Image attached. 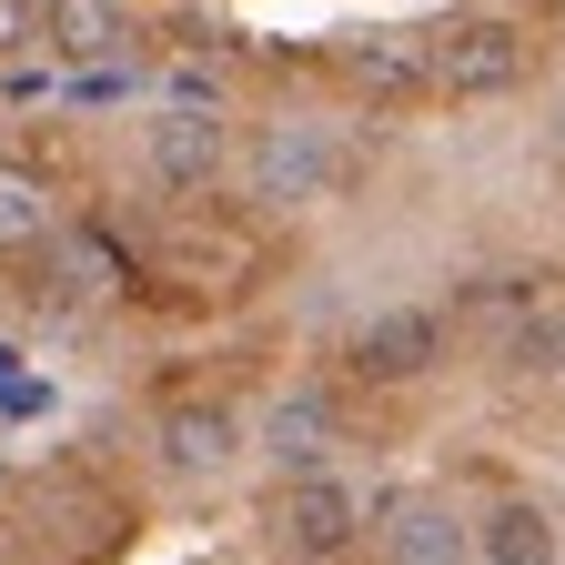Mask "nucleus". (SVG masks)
<instances>
[{
  "label": "nucleus",
  "instance_id": "obj_1",
  "mask_svg": "<svg viewBox=\"0 0 565 565\" xmlns=\"http://www.w3.org/2000/svg\"><path fill=\"white\" fill-rule=\"evenodd\" d=\"M343 141L323 131V121H263L253 141H243V162H233V182H243V202H263V212H323L333 192H343Z\"/></svg>",
  "mask_w": 565,
  "mask_h": 565
},
{
  "label": "nucleus",
  "instance_id": "obj_2",
  "mask_svg": "<svg viewBox=\"0 0 565 565\" xmlns=\"http://www.w3.org/2000/svg\"><path fill=\"white\" fill-rule=\"evenodd\" d=\"M374 505L364 484H353L343 465H313V475H282V505H273V545L282 565H343L353 545H364Z\"/></svg>",
  "mask_w": 565,
  "mask_h": 565
},
{
  "label": "nucleus",
  "instance_id": "obj_3",
  "mask_svg": "<svg viewBox=\"0 0 565 565\" xmlns=\"http://www.w3.org/2000/svg\"><path fill=\"white\" fill-rule=\"evenodd\" d=\"M525 21L505 11H455L445 31H424V71H435V92L445 102H494V92H515L525 82Z\"/></svg>",
  "mask_w": 565,
  "mask_h": 565
},
{
  "label": "nucleus",
  "instance_id": "obj_4",
  "mask_svg": "<svg viewBox=\"0 0 565 565\" xmlns=\"http://www.w3.org/2000/svg\"><path fill=\"white\" fill-rule=\"evenodd\" d=\"M243 141H233V111H192V102H152L141 111V172L162 192H212L233 182Z\"/></svg>",
  "mask_w": 565,
  "mask_h": 565
},
{
  "label": "nucleus",
  "instance_id": "obj_5",
  "mask_svg": "<svg viewBox=\"0 0 565 565\" xmlns=\"http://www.w3.org/2000/svg\"><path fill=\"white\" fill-rule=\"evenodd\" d=\"M152 465L172 475V484H233L243 465H253V414H233V404H162L152 414Z\"/></svg>",
  "mask_w": 565,
  "mask_h": 565
},
{
  "label": "nucleus",
  "instance_id": "obj_6",
  "mask_svg": "<svg viewBox=\"0 0 565 565\" xmlns=\"http://www.w3.org/2000/svg\"><path fill=\"white\" fill-rule=\"evenodd\" d=\"M343 364L364 374V384H424V374L445 364V313L435 303H384V313L353 323Z\"/></svg>",
  "mask_w": 565,
  "mask_h": 565
},
{
  "label": "nucleus",
  "instance_id": "obj_7",
  "mask_svg": "<svg viewBox=\"0 0 565 565\" xmlns=\"http://www.w3.org/2000/svg\"><path fill=\"white\" fill-rule=\"evenodd\" d=\"M333 445H343V424H333V394H313V384H294V394H273L263 414H253V465L282 484V475H313V465H333Z\"/></svg>",
  "mask_w": 565,
  "mask_h": 565
},
{
  "label": "nucleus",
  "instance_id": "obj_8",
  "mask_svg": "<svg viewBox=\"0 0 565 565\" xmlns=\"http://www.w3.org/2000/svg\"><path fill=\"white\" fill-rule=\"evenodd\" d=\"M384 565H475V505H455V494H394L384 505Z\"/></svg>",
  "mask_w": 565,
  "mask_h": 565
},
{
  "label": "nucleus",
  "instance_id": "obj_9",
  "mask_svg": "<svg viewBox=\"0 0 565 565\" xmlns=\"http://www.w3.org/2000/svg\"><path fill=\"white\" fill-rule=\"evenodd\" d=\"M475 565H565V515L545 494H484L475 505Z\"/></svg>",
  "mask_w": 565,
  "mask_h": 565
},
{
  "label": "nucleus",
  "instance_id": "obj_10",
  "mask_svg": "<svg viewBox=\"0 0 565 565\" xmlns=\"http://www.w3.org/2000/svg\"><path fill=\"white\" fill-rule=\"evenodd\" d=\"M333 71L364 102H424V92H435V71H424V31H343Z\"/></svg>",
  "mask_w": 565,
  "mask_h": 565
},
{
  "label": "nucleus",
  "instance_id": "obj_11",
  "mask_svg": "<svg viewBox=\"0 0 565 565\" xmlns=\"http://www.w3.org/2000/svg\"><path fill=\"white\" fill-rule=\"evenodd\" d=\"M41 51L71 71H102L131 51V0H41Z\"/></svg>",
  "mask_w": 565,
  "mask_h": 565
},
{
  "label": "nucleus",
  "instance_id": "obj_12",
  "mask_svg": "<svg viewBox=\"0 0 565 565\" xmlns=\"http://www.w3.org/2000/svg\"><path fill=\"white\" fill-rule=\"evenodd\" d=\"M41 243H61V202H51V182L21 172V162H0V253H41Z\"/></svg>",
  "mask_w": 565,
  "mask_h": 565
},
{
  "label": "nucleus",
  "instance_id": "obj_13",
  "mask_svg": "<svg viewBox=\"0 0 565 565\" xmlns=\"http://www.w3.org/2000/svg\"><path fill=\"white\" fill-rule=\"evenodd\" d=\"M152 102H192V111H233V82H223V71H212V61H172Z\"/></svg>",
  "mask_w": 565,
  "mask_h": 565
},
{
  "label": "nucleus",
  "instance_id": "obj_14",
  "mask_svg": "<svg viewBox=\"0 0 565 565\" xmlns=\"http://www.w3.org/2000/svg\"><path fill=\"white\" fill-rule=\"evenodd\" d=\"M11 51H41V0H0V61Z\"/></svg>",
  "mask_w": 565,
  "mask_h": 565
},
{
  "label": "nucleus",
  "instance_id": "obj_15",
  "mask_svg": "<svg viewBox=\"0 0 565 565\" xmlns=\"http://www.w3.org/2000/svg\"><path fill=\"white\" fill-rule=\"evenodd\" d=\"M555 152H565V92H555Z\"/></svg>",
  "mask_w": 565,
  "mask_h": 565
}]
</instances>
